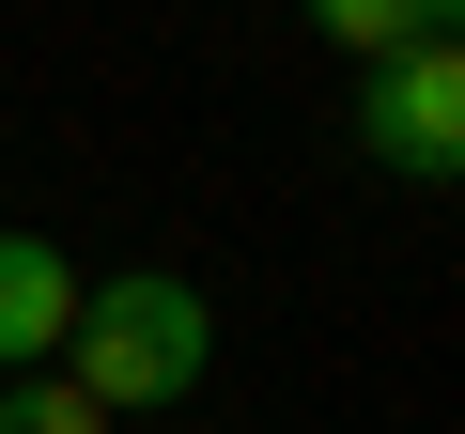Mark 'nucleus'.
Returning <instances> with one entry per match:
<instances>
[{"label": "nucleus", "mask_w": 465, "mask_h": 434, "mask_svg": "<svg viewBox=\"0 0 465 434\" xmlns=\"http://www.w3.org/2000/svg\"><path fill=\"white\" fill-rule=\"evenodd\" d=\"M295 16H311L341 63H388V47H434V32L465 16V0H295Z\"/></svg>", "instance_id": "nucleus-4"}, {"label": "nucleus", "mask_w": 465, "mask_h": 434, "mask_svg": "<svg viewBox=\"0 0 465 434\" xmlns=\"http://www.w3.org/2000/svg\"><path fill=\"white\" fill-rule=\"evenodd\" d=\"M63 326H78V249L0 233V372H47V357H63Z\"/></svg>", "instance_id": "nucleus-3"}, {"label": "nucleus", "mask_w": 465, "mask_h": 434, "mask_svg": "<svg viewBox=\"0 0 465 434\" xmlns=\"http://www.w3.org/2000/svg\"><path fill=\"white\" fill-rule=\"evenodd\" d=\"M94 419H186V388L217 372V295L171 280V264H124V280H78V326L47 357Z\"/></svg>", "instance_id": "nucleus-1"}, {"label": "nucleus", "mask_w": 465, "mask_h": 434, "mask_svg": "<svg viewBox=\"0 0 465 434\" xmlns=\"http://www.w3.org/2000/svg\"><path fill=\"white\" fill-rule=\"evenodd\" d=\"M0 434H109V419H94L63 372H0Z\"/></svg>", "instance_id": "nucleus-5"}, {"label": "nucleus", "mask_w": 465, "mask_h": 434, "mask_svg": "<svg viewBox=\"0 0 465 434\" xmlns=\"http://www.w3.org/2000/svg\"><path fill=\"white\" fill-rule=\"evenodd\" d=\"M357 155H372L388 186H450V171H465V47H450V32L357 63Z\"/></svg>", "instance_id": "nucleus-2"}, {"label": "nucleus", "mask_w": 465, "mask_h": 434, "mask_svg": "<svg viewBox=\"0 0 465 434\" xmlns=\"http://www.w3.org/2000/svg\"><path fill=\"white\" fill-rule=\"evenodd\" d=\"M186 434H202V419H186Z\"/></svg>", "instance_id": "nucleus-6"}]
</instances>
